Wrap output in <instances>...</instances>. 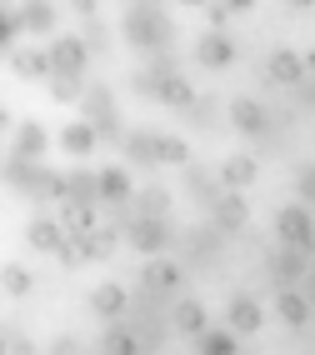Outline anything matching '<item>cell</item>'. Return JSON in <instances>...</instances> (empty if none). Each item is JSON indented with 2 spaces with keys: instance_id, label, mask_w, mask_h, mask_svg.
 <instances>
[{
  "instance_id": "7a4b0ae2",
  "label": "cell",
  "mask_w": 315,
  "mask_h": 355,
  "mask_svg": "<svg viewBox=\"0 0 315 355\" xmlns=\"http://www.w3.org/2000/svg\"><path fill=\"white\" fill-rule=\"evenodd\" d=\"M275 241L290 245V250H305L315 260V216H310V205H280L275 210Z\"/></svg>"
},
{
  "instance_id": "ac0fdd59",
  "label": "cell",
  "mask_w": 315,
  "mask_h": 355,
  "mask_svg": "<svg viewBox=\"0 0 315 355\" xmlns=\"http://www.w3.org/2000/svg\"><path fill=\"white\" fill-rule=\"evenodd\" d=\"M26 245L40 250V255H56V250L65 245V220H60V216H35V220L26 225Z\"/></svg>"
},
{
  "instance_id": "484cf974",
  "label": "cell",
  "mask_w": 315,
  "mask_h": 355,
  "mask_svg": "<svg viewBox=\"0 0 315 355\" xmlns=\"http://www.w3.org/2000/svg\"><path fill=\"white\" fill-rule=\"evenodd\" d=\"M60 220H65V235H70V241H80V235H90L95 225H101V205L65 200V205H60Z\"/></svg>"
},
{
  "instance_id": "8d00e7d4",
  "label": "cell",
  "mask_w": 315,
  "mask_h": 355,
  "mask_svg": "<svg viewBox=\"0 0 315 355\" xmlns=\"http://www.w3.org/2000/svg\"><path fill=\"white\" fill-rule=\"evenodd\" d=\"M130 90H135V96H145V101H155V96H160V76L145 65V70H135V76H130Z\"/></svg>"
},
{
  "instance_id": "836d02e7",
  "label": "cell",
  "mask_w": 315,
  "mask_h": 355,
  "mask_svg": "<svg viewBox=\"0 0 315 355\" xmlns=\"http://www.w3.org/2000/svg\"><path fill=\"white\" fill-rule=\"evenodd\" d=\"M160 165H190V140H180V135H160Z\"/></svg>"
},
{
  "instance_id": "e0dca14e",
  "label": "cell",
  "mask_w": 315,
  "mask_h": 355,
  "mask_svg": "<svg viewBox=\"0 0 315 355\" xmlns=\"http://www.w3.org/2000/svg\"><path fill=\"white\" fill-rule=\"evenodd\" d=\"M51 130H45L40 121H20L15 125V135H10V155H20V160H45V150H51Z\"/></svg>"
},
{
  "instance_id": "277c9868",
  "label": "cell",
  "mask_w": 315,
  "mask_h": 355,
  "mask_svg": "<svg viewBox=\"0 0 315 355\" xmlns=\"http://www.w3.org/2000/svg\"><path fill=\"white\" fill-rule=\"evenodd\" d=\"M265 80L271 85H285V90H296L310 80V60L300 51H290V45H275L271 55H265Z\"/></svg>"
},
{
  "instance_id": "1f68e13d",
  "label": "cell",
  "mask_w": 315,
  "mask_h": 355,
  "mask_svg": "<svg viewBox=\"0 0 315 355\" xmlns=\"http://www.w3.org/2000/svg\"><path fill=\"white\" fill-rule=\"evenodd\" d=\"M20 35H26V15L20 10H0V45H6V55L20 51Z\"/></svg>"
},
{
  "instance_id": "c3c4849f",
  "label": "cell",
  "mask_w": 315,
  "mask_h": 355,
  "mask_svg": "<svg viewBox=\"0 0 315 355\" xmlns=\"http://www.w3.org/2000/svg\"><path fill=\"white\" fill-rule=\"evenodd\" d=\"M176 6H196V10H205V6H210V0H176Z\"/></svg>"
},
{
  "instance_id": "bcb514c9",
  "label": "cell",
  "mask_w": 315,
  "mask_h": 355,
  "mask_svg": "<svg viewBox=\"0 0 315 355\" xmlns=\"http://www.w3.org/2000/svg\"><path fill=\"white\" fill-rule=\"evenodd\" d=\"M225 6H230L235 15H246V10H255V0H225Z\"/></svg>"
},
{
  "instance_id": "52a82bcc",
  "label": "cell",
  "mask_w": 315,
  "mask_h": 355,
  "mask_svg": "<svg viewBox=\"0 0 315 355\" xmlns=\"http://www.w3.org/2000/svg\"><path fill=\"white\" fill-rule=\"evenodd\" d=\"M45 51H51V60H56V76H80V80H85L90 55H95L90 45H85V35H56Z\"/></svg>"
},
{
  "instance_id": "f35d334b",
  "label": "cell",
  "mask_w": 315,
  "mask_h": 355,
  "mask_svg": "<svg viewBox=\"0 0 315 355\" xmlns=\"http://www.w3.org/2000/svg\"><path fill=\"white\" fill-rule=\"evenodd\" d=\"M230 15H235V10L225 6V0H210V6H205V26H210V31H225Z\"/></svg>"
},
{
  "instance_id": "f546056e",
  "label": "cell",
  "mask_w": 315,
  "mask_h": 355,
  "mask_svg": "<svg viewBox=\"0 0 315 355\" xmlns=\"http://www.w3.org/2000/svg\"><path fill=\"white\" fill-rule=\"evenodd\" d=\"M65 175H70V200L101 205V171H85V165H76V171H65Z\"/></svg>"
},
{
  "instance_id": "7c38bea8",
  "label": "cell",
  "mask_w": 315,
  "mask_h": 355,
  "mask_svg": "<svg viewBox=\"0 0 315 355\" xmlns=\"http://www.w3.org/2000/svg\"><path fill=\"white\" fill-rule=\"evenodd\" d=\"M135 175H130V165H105L101 171V210H110V205H130L135 200Z\"/></svg>"
},
{
  "instance_id": "7402d4cb",
  "label": "cell",
  "mask_w": 315,
  "mask_h": 355,
  "mask_svg": "<svg viewBox=\"0 0 315 355\" xmlns=\"http://www.w3.org/2000/svg\"><path fill=\"white\" fill-rule=\"evenodd\" d=\"M115 90L110 85H101V80H90V90H85V101H80V121H90V125H105V121H115Z\"/></svg>"
},
{
  "instance_id": "e575fe53",
  "label": "cell",
  "mask_w": 315,
  "mask_h": 355,
  "mask_svg": "<svg viewBox=\"0 0 315 355\" xmlns=\"http://www.w3.org/2000/svg\"><path fill=\"white\" fill-rule=\"evenodd\" d=\"M0 280H6V295H15V300L35 291V280H31V270H26V266H6V270H0Z\"/></svg>"
},
{
  "instance_id": "5b68a950",
  "label": "cell",
  "mask_w": 315,
  "mask_h": 355,
  "mask_svg": "<svg viewBox=\"0 0 315 355\" xmlns=\"http://www.w3.org/2000/svg\"><path fill=\"white\" fill-rule=\"evenodd\" d=\"M310 266H315V260H310L305 250H290V245H280V250H271V255H265V275L275 280V291L300 286V280L310 275Z\"/></svg>"
},
{
  "instance_id": "7bdbcfd3",
  "label": "cell",
  "mask_w": 315,
  "mask_h": 355,
  "mask_svg": "<svg viewBox=\"0 0 315 355\" xmlns=\"http://www.w3.org/2000/svg\"><path fill=\"white\" fill-rule=\"evenodd\" d=\"M296 105H300V110H315V76H310L305 85H296Z\"/></svg>"
},
{
  "instance_id": "f1b7e54d",
  "label": "cell",
  "mask_w": 315,
  "mask_h": 355,
  "mask_svg": "<svg viewBox=\"0 0 315 355\" xmlns=\"http://www.w3.org/2000/svg\"><path fill=\"white\" fill-rule=\"evenodd\" d=\"M196 355H240V336L230 325H210L205 336H196Z\"/></svg>"
},
{
  "instance_id": "83f0119b",
  "label": "cell",
  "mask_w": 315,
  "mask_h": 355,
  "mask_svg": "<svg viewBox=\"0 0 315 355\" xmlns=\"http://www.w3.org/2000/svg\"><path fill=\"white\" fill-rule=\"evenodd\" d=\"M155 101H160V105H171V110H190V105L201 101V90L190 85V76H165V80H160V96H155Z\"/></svg>"
},
{
  "instance_id": "b9f144b4",
  "label": "cell",
  "mask_w": 315,
  "mask_h": 355,
  "mask_svg": "<svg viewBox=\"0 0 315 355\" xmlns=\"http://www.w3.org/2000/svg\"><path fill=\"white\" fill-rule=\"evenodd\" d=\"M51 355H80V340L76 336H56L51 340Z\"/></svg>"
},
{
  "instance_id": "8fae6325",
  "label": "cell",
  "mask_w": 315,
  "mask_h": 355,
  "mask_svg": "<svg viewBox=\"0 0 315 355\" xmlns=\"http://www.w3.org/2000/svg\"><path fill=\"white\" fill-rule=\"evenodd\" d=\"M210 220H215V230H225V235L246 230V220H250V200H246V191H221V200L210 205Z\"/></svg>"
},
{
  "instance_id": "ee69618b",
  "label": "cell",
  "mask_w": 315,
  "mask_h": 355,
  "mask_svg": "<svg viewBox=\"0 0 315 355\" xmlns=\"http://www.w3.org/2000/svg\"><path fill=\"white\" fill-rule=\"evenodd\" d=\"M70 6H76L80 20H95V15H101V0H70Z\"/></svg>"
},
{
  "instance_id": "ffe728a7",
  "label": "cell",
  "mask_w": 315,
  "mask_h": 355,
  "mask_svg": "<svg viewBox=\"0 0 315 355\" xmlns=\"http://www.w3.org/2000/svg\"><path fill=\"white\" fill-rule=\"evenodd\" d=\"M20 15H26V31L31 35H45V40L60 35V6H56V0H26Z\"/></svg>"
},
{
  "instance_id": "3957f363",
  "label": "cell",
  "mask_w": 315,
  "mask_h": 355,
  "mask_svg": "<svg viewBox=\"0 0 315 355\" xmlns=\"http://www.w3.org/2000/svg\"><path fill=\"white\" fill-rule=\"evenodd\" d=\"M180 286H185V270H180V260L151 255V260L140 266V291H145V295H160V300H180Z\"/></svg>"
},
{
  "instance_id": "ab89813d",
  "label": "cell",
  "mask_w": 315,
  "mask_h": 355,
  "mask_svg": "<svg viewBox=\"0 0 315 355\" xmlns=\"http://www.w3.org/2000/svg\"><path fill=\"white\" fill-rule=\"evenodd\" d=\"M145 65H151L160 80H165V76H180V60H176V51H160V55H151Z\"/></svg>"
},
{
  "instance_id": "d4e9b609",
  "label": "cell",
  "mask_w": 315,
  "mask_h": 355,
  "mask_svg": "<svg viewBox=\"0 0 315 355\" xmlns=\"http://www.w3.org/2000/svg\"><path fill=\"white\" fill-rule=\"evenodd\" d=\"M185 191H190V196H196V200L210 210L215 200H221V191H225V185H221V171H205V165L190 160V165H185Z\"/></svg>"
},
{
  "instance_id": "d6a6232c",
  "label": "cell",
  "mask_w": 315,
  "mask_h": 355,
  "mask_svg": "<svg viewBox=\"0 0 315 355\" xmlns=\"http://www.w3.org/2000/svg\"><path fill=\"white\" fill-rule=\"evenodd\" d=\"M185 115V125H201V130H210L215 121H221V105H215V96H201L190 110H180Z\"/></svg>"
},
{
  "instance_id": "603a6c76",
  "label": "cell",
  "mask_w": 315,
  "mask_h": 355,
  "mask_svg": "<svg viewBox=\"0 0 315 355\" xmlns=\"http://www.w3.org/2000/svg\"><path fill=\"white\" fill-rule=\"evenodd\" d=\"M215 171H221V185H225V191H246V185L260 180V160H255V155H225Z\"/></svg>"
},
{
  "instance_id": "6da1fadb",
  "label": "cell",
  "mask_w": 315,
  "mask_h": 355,
  "mask_svg": "<svg viewBox=\"0 0 315 355\" xmlns=\"http://www.w3.org/2000/svg\"><path fill=\"white\" fill-rule=\"evenodd\" d=\"M120 35H126L130 51L140 55H160L176 45V20L165 15L160 0H135V6L126 10V20H120Z\"/></svg>"
},
{
  "instance_id": "d590c367",
  "label": "cell",
  "mask_w": 315,
  "mask_h": 355,
  "mask_svg": "<svg viewBox=\"0 0 315 355\" xmlns=\"http://www.w3.org/2000/svg\"><path fill=\"white\" fill-rule=\"evenodd\" d=\"M80 35H85V45H90L95 55H105V51H110V31H105V20H101V15H95V20H80Z\"/></svg>"
},
{
  "instance_id": "74e56055",
  "label": "cell",
  "mask_w": 315,
  "mask_h": 355,
  "mask_svg": "<svg viewBox=\"0 0 315 355\" xmlns=\"http://www.w3.org/2000/svg\"><path fill=\"white\" fill-rule=\"evenodd\" d=\"M296 200L315 205V165H300V171H296Z\"/></svg>"
},
{
  "instance_id": "7dc6e473",
  "label": "cell",
  "mask_w": 315,
  "mask_h": 355,
  "mask_svg": "<svg viewBox=\"0 0 315 355\" xmlns=\"http://www.w3.org/2000/svg\"><path fill=\"white\" fill-rule=\"evenodd\" d=\"M285 10H315V0H285Z\"/></svg>"
},
{
  "instance_id": "2e32d148",
  "label": "cell",
  "mask_w": 315,
  "mask_h": 355,
  "mask_svg": "<svg viewBox=\"0 0 315 355\" xmlns=\"http://www.w3.org/2000/svg\"><path fill=\"white\" fill-rule=\"evenodd\" d=\"M225 115H230V125L240 135H265V130H271V110H265L255 96H235Z\"/></svg>"
},
{
  "instance_id": "60d3db41",
  "label": "cell",
  "mask_w": 315,
  "mask_h": 355,
  "mask_svg": "<svg viewBox=\"0 0 315 355\" xmlns=\"http://www.w3.org/2000/svg\"><path fill=\"white\" fill-rule=\"evenodd\" d=\"M6 355H40V350L20 336V330H6Z\"/></svg>"
},
{
  "instance_id": "d6986e66",
  "label": "cell",
  "mask_w": 315,
  "mask_h": 355,
  "mask_svg": "<svg viewBox=\"0 0 315 355\" xmlns=\"http://www.w3.org/2000/svg\"><path fill=\"white\" fill-rule=\"evenodd\" d=\"M275 315H280V325H290V330H305L310 315H315V305L305 300L300 286H290V291H275Z\"/></svg>"
},
{
  "instance_id": "9a60e30c",
  "label": "cell",
  "mask_w": 315,
  "mask_h": 355,
  "mask_svg": "<svg viewBox=\"0 0 315 355\" xmlns=\"http://www.w3.org/2000/svg\"><path fill=\"white\" fill-rule=\"evenodd\" d=\"M120 155H126L130 171H155L160 165V135L155 130H130L126 146H120Z\"/></svg>"
},
{
  "instance_id": "cb8c5ba5",
  "label": "cell",
  "mask_w": 315,
  "mask_h": 355,
  "mask_svg": "<svg viewBox=\"0 0 315 355\" xmlns=\"http://www.w3.org/2000/svg\"><path fill=\"white\" fill-rule=\"evenodd\" d=\"M56 146L65 150V155H76V160H85L95 146H101V130H95L90 121H70L60 135H56Z\"/></svg>"
},
{
  "instance_id": "ba28073f",
  "label": "cell",
  "mask_w": 315,
  "mask_h": 355,
  "mask_svg": "<svg viewBox=\"0 0 315 355\" xmlns=\"http://www.w3.org/2000/svg\"><path fill=\"white\" fill-rule=\"evenodd\" d=\"M225 325L235 330L240 340L260 336V330H265V305H260L255 295H246V291H235V295L225 300Z\"/></svg>"
},
{
  "instance_id": "4dcf8cb0",
  "label": "cell",
  "mask_w": 315,
  "mask_h": 355,
  "mask_svg": "<svg viewBox=\"0 0 315 355\" xmlns=\"http://www.w3.org/2000/svg\"><path fill=\"white\" fill-rule=\"evenodd\" d=\"M45 90H51L56 105H80L85 90H90V80H80V76H51V80H45Z\"/></svg>"
},
{
  "instance_id": "44dd1931",
  "label": "cell",
  "mask_w": 315,
  "mask_h": 355,
  "mask_svg": "<svg viewBox=\"0 0 315 355\" xmlns=\"http://www.w3.org/2000/svg\"><path fill=\"white\" fill-rule=\"evenodd\" d=\"M171 330H180V336H205L210 330V315H205V305L201 300H190V295H180L176 305H171Z\"/></svg>"
},
{
  "instance_id": "5bb4252c",
  "label": "cell",
  "mask_w": 315,
  "mask_h": 355,
  "mask_svg": "<svg viewBox=\"0 0 315 355\" xmlns=\"http://www.w3.org/2000/svg\"><path fill=\"white\" fill-rule=\"evenodd\" d=\"M6 60H10V76H20V80H51L56 76V60H51V51H40V45H20Z\"/></svg>"
},
{
  "instance_id": "8992f818",
  "label": "cell",
  "mask_w": 315,
  "mask_h": 355,
  "mask_svg": "<svg viewBox=\"0 0 315 355\" xmlns=\"http://www.w3.org/2000/svg\"><path fill=\"white\" fill-rule=\"evenodd\" d=\"M126 245L135 250V255H165L171 250V225L165 220H151V216H135L130 225H126Z\"/></svg>"
},
{
  "instance_id": "4fadbf2b",
  "label": "cell",
  "mask_w": 315,
  "mask_h": 355,
  "mask_svg": "<svg viewBox=\"0 0 315 355\" xmlns=\"http://www.w3.org/2000/svg\"><path fill=\"white\" fill-rule=\"evenodd\" d=\"M65 241H70V235H65ZM120 241H126V230H120L115 220H101L90 235H80L76 245L85 250V266H95V260H110V255L120 250Z\"/></svg>"
},
{
  "instance_id": "681fc988",
  "label": "cell",
  "mask_w": 315,
  "mask_h": 355,
  "mask_svg": "<svg viewBox=\"0 0 315 355\" xmlns=\"http://www.w3.org/2000/svg\"><path fill=\"white\" fill-rule=\"evenodd\" d=\"M305 60H310V76H315V51H310V55H305Z\"/></svg>"
},
{
  "instance_id": "f6af8a7d",
  "label": "cell",
  "mask_w": 315,
  "mask_h": 355,
  "mask_svg": "<svg viewBox=\"0 0 315 355\" xmlns=\"http://www.w3.org/2000/svg\"><path fill=\"white\" fill-rule=\"evenodd\" d=\"M300 291H305V300H310V305H315V266H310V275H305V280H300Z\"/></svg>"
},
{
  "instance_id": "9c48e42d",
  "label": "cell",
  "mask_w": 315,
  "mask_h": 355,
  "mask_svg": "<svg viewBox=\"0 0 315 355\" xmlns=\"http://www.w3.org/2000/svg\"><path fill=\"white\" fill-rule=\"evenodd\" d=\"M130 291L120 286V280H101V286L90 291V315L95 320H105V325H115V320H126L130 315Z\"/></svg>"
},
{
  "instance_id": "30bf717a",
  "label": "cell",
  "mask_w": 315,
  "mask_h": 355,
  "mask_svg": "<svg viewBox=\"0 0 315 355\" xmlns=\"http://www.w3.org/2000/svg\"><path fill=\"white\" fill-rule=\"evenodd\" d=\"M196 60H201L205 70H230V65L240 60V51H235V40H230L225 31H205V35L196 40Z\"/></svg>"
},
{
  "instance_id": "4316f807",
  "label": "cell",
  "mask_w": 315,
  "mask_h": 355,
  "mask_svg": "<svg viewBox=\"0 0 315 355\" xmlns=\"http://www.w3.org/2000/svg\"><path fill=\"white\" fill-rule=\"evenodd\" d=\"M130 210L135 216H151V220H171V191H165V185H140Z\"/></svg>"
}]
</instances>
